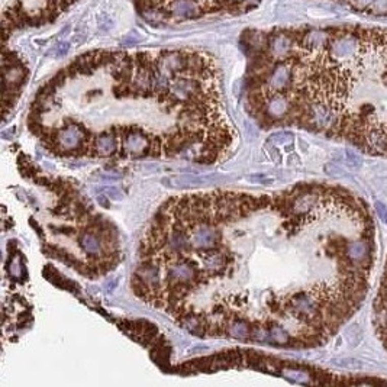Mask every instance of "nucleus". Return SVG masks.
Instances as JSON below:
<instances>
[{"instance_id": "nucleus-14", "label": "nucleus", "mask_w": 387, "mask_h": 387, "mask_svg": "<svg viewBox=\"0 0 387 387\" xmlns=\"http://www.w3.org/2000/svg\"><path fill=\"white\" fill-rule=\"evenodd\" d=\"M248 180H250V182H254V183L267 184V186L275 183V180L273 177L265 175V174H251V175H248Z\"/></svg>"}, {"instance_id": "nucleus-10", "label": "nucleus", "mask_w": 387, "mask_h": 387, "mask_svg": "<svg viewBox=\"0 0 387 387\" xmlns=\"http://www.w3.org/2000/svg\"><path fill=\"white\" fill-rule=\"evenodd\" d=\"M228 334L235 338V339H248L251 338V332H253V328L248 325V322L245 321H241V319H234L231 321V324L226 328Z\"/></svg>"}, {"instance_id": "nucleus-17", "label": "nucleus", "mask_w": 387, "mask_h": 387, "mask_svg": "<svg viewBox=\"0 0 387 387\" xmlns=\"http://www.w3.org/2000/svg\"><path fill=\"white\" fill-rule=\"evenodd\" d=\"M346 161H348V164H351V167H360L363 164L361 157L357 155L356 153H353V151H349V150L346 151Z\"/></svg>"}, {"instance_id": "nucleus-8", "label": "nucleus", "mask_w": 387, "mask_h": 387, "mask_svg": "<svg viewBox=\"0 0 387 387\" xmlns=\"http://www.w3.org/2000/svg\"><path fill=\"white\" fill-rule=\"evenodd\" d=\"M79 245L90 258L100 260L102 257H104V242L102 235L93 229L86 228L83 231V234L79 236Z\"/></svg>"}, {"instance_id": "nucleus-11", "label": "nucleus", "mask_w": 387, "mask_h": 387, "mask_svg": "<svg viewBox=\"0 0 387 387\" xmlns=\"http://www.w3.org/2000/svg\"><path fill=\"white\" fill-rule=\"evenodd\" d=\"M270 331V339L274 342V344H278V345H287L290 344L292 338L289 335V332L286 331L285 328L278 325H271L268 328Z\"/></svg>"}, {"instance_id": "nucleus-21", "label": "nucleus", "mask_w": 387, "mask_h": 387, "mask_svg": "<svg viewBox=\"0 0 387 387\" xmlns=\"http://www.w3.org/2000/svg\"><path fill=\"white\" fill-rule=\"evenodd\" d=\"M97 202L100 206H104V207H109V202H108V197H103V196H99L97 197Z\"/></svg>"}, {"instance_id": "nucleus-12", "label": "nucleus", "mask_w": 387, "mask_h": 387, "mask_svg": "<svg viewBox=\"0 0 387 387\" xmlns=\"http://www.w3.org/2000/svg\"><path fill=\"white\" fill-rule=\"evenodd\" d=\"M293 141H295L293 133L275 132L267 139V144H271V145H285V144H292Z\"/></svg>"}, {"instance_id": "nucleus-22", "label": "nucleus", "mask_w": 387, "mask_h": 387, "mask_svg": "<svg viewBox=\"0 0 387 387\" xmlns=\"http://www.w3.org/2000/svg\"><path fill=\"white\" fill-rule=\"evenodd\" d=\"M381 339H383V344H384V348L387 349V332H384L383 335H381Z\"/></svg>"}, {"instance_id": "nucleus-7", "label": "nucleus", "mask_w": 387, "mask_h": 387, "mask_svg": "<svg viewBox=\"0 0 387 387\" xmlns=\"http://www.w3.org/2000/svg\"><path fill=\"white\" fill-rule=\"evenodd\" d=\"M222 175L219 174H210V175H193V174H186V175H179V177H171L167 179L164 183L170 187L175 189H197L203 187L207 184H214L219 182Z\"/></svg>"}, {"instance_id": "nucleus-4", "label": "nucleus", "mask_w": 387, "mask_h": 387, "mask_svg": "<svg viewBox=\"0 0 387 387\" xmlns=\"http://www.w3.org/2000/svg\"><path fill=\"white\" fill-rule=\"evenodd\" d=\"M123 128H125V132L121 135L123 154L132 158L150 155L154 141L153 136L148 132L136 129V126H123Z\"/></svg>"}, {"instance_id": "nucleus-16", "label": "nucleus", "mask_w": 387, "mask_h": 387, "mask_svg": "<svg viewBox=\"0 0 387 387\" xmlns=\"http://www.w3.org/2000/svg\"><path fill=\"white\" fill-rule=\"evenodd\" d=\"M9 270H11L12 277H19V275H21V271H22L21 261H19L16 257H13V258H12L11 264H9Z\"/></svg>"}, {"instance_id": "nucleus-19", "label": "nucleus", "mask_w": 387, "mask_h": 387, "mask_svg": "<svg viewBox=\"0 0 387 387\" xmlns=\"http://www.w3.org/2000/svg\"><path fill=\"white\" fill-rule=\"evenodd\" d=\"M102 190L108 194V196H111L112 199H115V200H122L123 199V194L119 189H115V187H103Z\"/></svg>"}, {"instance_id": "nucleus-6", "label": "nucleus", "mask_w": 387, "mask_h": 387, "mask_svg": "<svg viewBox=\"0 0 387 387\" xmlns=\"http://www.w3.org/2000/svg\"><path fill=\"white\" fill-rule=\"evenodd\" d=\"M345 257L358 264L361 268H368L371 264V242L370 239L363 238L345 245Z\"/></svg>"}, {"instance_id": "nucleus-13", "label": "nucleus", "mask_w": 387, "mask_h": 387, "mask_svg": "<svg viewBox=\"0 0 387 387\" xmlns=\"http://www.w3.org/2000/svg\"><path fill=\"white\" fill-rule=\"evenodd\" d=\"M283 374H285L287 378H290V380H293V381H297V383H310L309 381V374H306L305 371H302V370H286L283 371Z\"/></svg>"}, {"instance_id": "nucleus-1", "label": "nucleus", "mask_w": 387, "mask_h": 387, "mask_svg": "<svg viewBox=\"0 0 387 387\" xmlns=\"http://www.w3.org/2000/svg\"><path fill=\"white\" fill-rule=\"evenodd\" d=\"M145 19L165 23L238 16L255 9L261 0H132Z\"/></svg>"}, {"instance_id": "nucleus-3", "label": "nucleus", "mask_w": 387, "mask_h": 387, "mask_svg": "<svg viewBox=\"0 0 387 387\" xmlns=\"http://www.w3.org/2000/svg\"><path fill=\"white\" fill-rule=\"evenodd\" d=\"M93 135L90 131L86 129V126L80 122H76L72 119H65L61 128L57 133V147L55 153H79L82 151L83 145L92 139Z\"/></svg>"}, {"instance_id": "nucleus-2", "label": "nucleus", "mask_w": 387, "mask_h": 387, "mask_svg": "<svg viewBox=\"0 0 387 387\" xmlns=\"http://www.w3.org/2000/svg\"><path fill=\"white\" fill-rule=\"evenodd\" d=\"M79 0H2L5 42L15 32L52 23Z\"/></svg>"}, {"instance_id": "nucleus-20", "label": "nucleus", "mask_w": 387, "mask_h": 387, "mask_svg": "<svg viewBox=\"0 0 387 387\" xmlns=\"http://www.w3.org/2000/svg\"><path fill=\"white\" fill-rule=\"evenodd\" d=\"M356 2V6L358 9H364L367 6H370L374 0H354Z\"/></svg>"}, {"instance_id": "nucleus-15", "label": "nucleus", "mask_w": 387, "mask_h": 387, "mask_svg": "<svg viewBox=\"0 0 387 387\" xmlns=\"http://www.w3.org/2000/svg\"><path fill=\"white\" fill-rule=\"evenodd\" d=\"M325 173L331 177H342L346 174L339 165H335V164H326Z\"/></svg>"}, {"instance_id": "nucleus-9", "label": "nucleus", "mask_w": 387, "mask_h": 387, "mask_svg": "<svg viewBox=\"0 0 387 387\" xmlns=\"http://www.w3.org/2000/svg\"><path fill=\"white\" fill-rule=\"evenodd\" d=\"M118 135L115 132H102L96 135L93 144L94 157H111L118 151Z\"/></svg>"}, {"instance_id": "nucleus-18", "label": "nucleus", "mask_w": 387, "mask_h": 387, "mask_svg": "<svg viewBox=\"0 0 387 387\" xmlns=\"http://www.w3.org/2000/svg\"><path fill=\"white\" fill-rule=\"evenodd\" d=\"M374 209H376V214L377 216L383 221V222H386L387 224V207L386 204H383L381 202H376L374 204Z\"/></svg>"}, {"instance_id": "nucleus-5", "label": "nucleus", "mask_w": 387, "mask_h": 387, "mask_svg": "<svg viewBox=\"0 0 387 387\" xmlns=\"http://www.w3.org/2000/svg\"><path fill=\"white\" fill-rule=\"evenodd\" d=\"M221 245V231L209 224L196 225L190 229V248L200 251H214Z\"/></svg>"}]
</instances>
